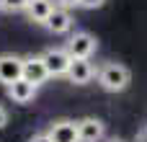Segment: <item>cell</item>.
Segmentation results:
<instances>
[{
    "label": "cell",
    "instance_id": "cell-19",
    "mask_svg": "<svg viewBox=\"0 0 147 142\" xmlns=\"http://www.w3.org/2000/svg\"><path fill=\"white\" fill-rule=\"evenodd\" d=\"M3 3H5V0H0V8H3Z\"/></svg>",
    "mask_w": 147,
    "mask_h": 142
},
{
    "label": "cell",
    "instance_id": "cell-6",
    "mask_svg": "<svg viewBox=\"0 0 147 142\" xmlns=\"http://www.w3.org/2000/svg\"><path fill=\"white\" fill-rule=\"evenodd\" d=\"M106 137V124L96 116H85L78 122V140L80 142H101Z\"/></svg>",
    "mask_w": 147,
    "mask_h": 142
},
{
    "label": "cell",
    "instance_id": "cell-2",
    "mask_svg": "<svg viewBox=\"0 0 147 142\" xmlns=\"http://www.w3.org/2000/svg\"><path fill=\"white\" fill-rule=\"evenodd\" d=\"M93 75H96V70H93V65H90V57H72L70 65H67V72H65V78H67L70 83H75V85L90 83Z\"/></svg>",
    "mask_w": 147,
    "mask_h": 142
},
{
    "label": "cell",
    "instance_id": "cell-13",
    "mask_svg": "<svg viewBox=\"0 0 147 142\" xmlns=\"http://www.w3.org/2000/svg\"><path fill=\"white\" fill-rule=\"evenodd\" d=\"M106 0H78V5L80 8H85V10H96V8H101Z\"/></svg>",
    "mask_w": 147,
    "mask_h": 142
},
{
    "label": "cell",
    "instance_id": "cell-17",
    "mask_svg": "<svg viewBox=\"0 0 147 142\" xmlns=\"http://www.w3.org/2000/svg\"><path fill=\"white\" fill-rule=\"evenodd\" d=\"M137 142H147V127L140 132V135H137Z\"/></svg>",
    "mask_w": 147,
    "mask_h": 142
},
{
    "label": "cell",
    "instance_id": "cell-7",
    "mask_svg": "<svg viewBox=\"0 0 147 142\" xmlns=\"http://www.w3.org/2000/svg\"><path fill=\"white\" fill-rule=\"evenodd\" d=\"M8 88V98L13 101V103H31L34 98H36V85L34 83H28L26 78H18V80H13L10 85H5Z\"/></svg>",
    "mask_w": 147,
    "mask_h": 142
},
{
    "label": "cell",
    "instance_id": "cell-3",
    "mask_svg": "<svg viewBox=\"0 0 147 142\" xmlns=\"http://www.w3.org/2000/svg\"><path fill=\"white\" fill-rule=\"evenodd\" d=\"M96 47H98V41H96V36L93 34H88V31H75L72 36H70V41H67V54L70 57H90L93 52H96Z\"/></svg>",
    "mask_w": 147,
    "mask_h": 142
},
{
    "label": "cell",
    "instance_id": "cell-11",
    "mask_svg": "<svg viewBox=\"0 0 147 142\" xmlns=\"http://www.w3.org/2000/svg\"><path fill=\"white\" fill-rule=\"evenodd\" d=\"M52 8H54V3H52V0H28L23 10H26V16H28L34 23H41V26H44V21L49 18Z\"/></svg>",
    "mask_w": 147,
    "mask_h": 142
},
{
    "label": "cell",
    "instance_id": "cell-1",
    "mask_svg": "<svg viewBox=\"0 0 147 142\" xmlns=\"http://www.w3.org/2000/svg\"><path fill=\"white\" fill-rule=\"evenodd\" d=\"M129 80H132L129 70L124 65H119V62H106L98 70V85L103 91H109V93H121L129 85Z\"/></svg>",
    "mask_w": 147,
    "mask_h": 142
},
{
    "label": "cell",
    "instance_id": "cell-14",
    "mask_svg": "<svg viewBox=\"0 0 147 142\" xmlns=\"http://www.w3.org/2000/svg\"><path fill=\"white\" fill-rule=\"evenodd\" d=\"M28 142H52V137H49L47 132H39V135H34Z\"/></svg>",
    "mask_w": 147,
    "mask_h": 142
},
{
    "label": "cell",
    "instance_id": "cell-10",
    "mask_svg": "<svg viewBox=\"0 0 147 142\" xmlns=\"http://www.w3.org/2000/svg\"><path fill=\"white\" fill-rule=\"evenodd\" d=\"M44 26L52 31V34H65V31H70V26H72V13H70V8H52V13H49V18L44 21Z\"/></svg>",
    "mask_w": 147,
    "mask_h": 142
},
{
    "label": "cell",
    "instance_id": "cell-4",
    "mask_svg": "<svg viewBox=\"0 0 147 142\" xmlns=\"http://www.w3.org/2000/svg\"><path fill=\"white\" fill-rule=\"evenodd\" d=\"M41 60H44V67H47L49 78H62V75L67 72V65H70L72 57L67 54V49L52 47V49H47V52L41 54Z\"/></svg>",
    "mask_w": 147,
    "mask_h": 142
},
{
    "label": "cell",
    "instance_id": "cell-16",
    "mask_svg": "<svg viewBox=\"0 0 147 142\" xmlns=\"http://www.w3.org/2000/svg\"><path fill=\"white\" fill-rule=\"evenodd\" d=\"M62 8H72V5H78V0H57Z\"/></svg>",
    "mask_w": 147,
    "mask_h": 142
},
{
    "label": "cell",
    "instance_id": "cell-18",
    "mask_svg": "<svg viewBox=\"0 0 147 142\" xmlns=\"http://www.w3.org/2000/svg\"><path fill=\"white\" fill-rule=\"evenodd\" d=\"M109 142H124V140H116V137H114V140H109Z\"/></svg>",
    "mask_w": 147,
    "mask_h": 142
},
{
    "label": "cell",
    "instance_id": "cell-15",
    "mask_svg": "<svg viewBox=\"0 0 147 142\" xmlns=\"http://www.w3.org/2000/svg\"><path fill=\"white\" fill-rule=\"evenodd\" d=\"M5 124H8V111L5 106H0V129H5Z\"/></svg>",
    "mask_w": 147,
    "mask_h": 142
},
{
    "label": "cell",
    "instance_id": "cell-8",
    "mask_svg": "<svg viewBox=\"0 0 147 142\" xmlns=\"http://www.w3.org/2000/svg\"><path fill=\"white\" fill-rule=\"evenodd\" d=\"M21 70H23V57H18V54H0V83L3 85H10L13 80H18Z\"/></svg>",
    "mask_w": 147,
    "mask_h": 142
},
{
    "label": "cell",
    "instance_id": "cell-5",
    "mask_svg": "<svg viewBox=\"0 0 147 142\" xmlns=\"http://www.w3.org/2000/svg\"><path fill=\"white\" fill-rule=\"evenodd\" d=\"M21 78H26L28 83H34L36 88L49 78V72H47V67H44V60H41V54H28V57H23V70H21Z\"/></svg>",
    "mask_w": 147,
    "mask_h": 142
},
{
    "label": "cell",
    "instance_id": "cell-12",
    "mask_svg": "<svg viewBox=\"0 0 147 142\" xmlns=\"http://www.w3.org/2000/svg\"><path fill=\"white\" fill-rule=\"evenodd\" d=\"M28 0H5L3 3V10H23Z\"/></svg>",
    "mask_w": 147,
    "mask_h": 142
},
{
    "label": "cell",
    "instance_id": "cell-9",
    "mask_svg": "<svg viewBox=\"0 0 147 142\" xmlns=\"http://www.w3.org/2000/svg\"><path fill=\"white\" fill-rule=\"evenodd\" d=\"M52 142H80L78 140V122H72V119H57V122H52V127H49V132H47Z\"/></svg>",
    "mask_w": 147,
    "mask_h": 142
}]
</instances>
